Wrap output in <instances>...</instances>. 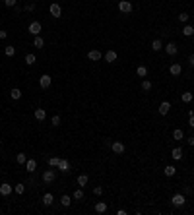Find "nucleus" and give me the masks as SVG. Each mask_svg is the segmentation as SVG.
Returning <instances> with one entry per match:
<instances>
[{"label": "nucleus", "instance_id": "43", "mask_svg": "<svg viewBox=\"0 0 194 215\" xmlns=\"http://www.w3.org/2000/svg\"><path fill=\"white\" fill-rule=\"evenodd\" d=\"M6 37H8V31L2 29V31H0V39H6Z\"/></svg>", "mask_w": 194, "mask_h": 215}, {"label": "nucleus", "instance_id": "39", "mask_svg": "<svg viewBox=\"0 0 194 215\" xmlns=\"http://www.w3.org/2000/svg\"><path fill=\"white\" fill-rule=\"evenodd\" d=\"M16 2H18V0H4V6H8V8H14V6H16Z\"/></svg>", "mask_w": 194, "mask_h": 215}, {"label": "nucleus", "instance_id": "14", "mask_svg": "<svg viewBox=\"0 0 194 215\" xmlns=\"http://www.w3.org/2000/svg\"><path fill=\"white\" fill-rule=\"evenodd\" d=\"M171 157H173L175 161H181L183 159V147H173V151H171Z\"/></svg>", "mask_w": 194, "mask_h": 215}, {"label": "nucleus", "instance_id": "6", "mask_svg": "<svg viewBox=\"0 0 194 215\" xmlns=\"http://www.w3.org/2000/svg\"><path fill=\"white\" fill-rule=\"evenodd\" d=\"M49 12H51V16H53V18H60V16H62V8H60V4H58V2H53V4H51V8H49Z\"/></svg>", "mask_w": 194, "mask_h": 215}, {"label": "nucleus", "instance_id": "13", "mask_svg": "<svg viewBox=\"0 0 194 215\" xmlns=\"http://www.w3.org/2000/svg\"><path fill=\"white\" fill-rule=\"evenodd\" d=\"M169 111H171V103L169 101H163L159 105V114H161V116H165V114H169Z\"/></svg>", "mask_w": 194, "mask_h": 215}, {"label": "nucleus", "instance_id": "25", "mask_svg": "<svg viewBox=\"0 0 194 215\" xmlns=\"http://www.w3.org/2000/svg\"><path fill=\"white\" fill-rule=\"evenodd\" d=\"M173 138H175L177 141H181V140H184V132L181 130V128H175V130H173Z\"/></svg>", "mask_w": 194, "mask_h": 215}, {"label": "nucleus", "instance_id": "16", "mask_svg": "<svg viewBox=\"0 0 194 215\" xmlns=\"http://www.w3.org/2000/svg\"><path fill=\"white\" fill-rule=\"evenodd\" d=\"M33 47L35 48H43V47H45V39H43L41 35H35V37H33Z\"/></svg>", "mask_w": 194, "mask_h": 215}, {"label": "nucleus", "instance_id": "46", "mask_svg": "<svg viewBox=\"0 0 194 215\" xmlns=\"http://www.w3.org/2000/svg\"><path fill=\"white\" fill-rule=\"evenodd\" d=\"M192 111H194V105H192Z\"/></svg>", "mask_w": 194, "mask_h": 215}, {"label": "nucleus", "instance_id": "4", "mask_svg": "<svg viewBox=\"0 0 194 215\" xmlns=\"http://www.w3.org/2000/svg\"><path fill=\"white\" fill-rule=\"evenodd\" d=\"M54 178H56V171H45V173H43V182L45 184H51V182H54Z\"/></svg>", "mask_w": 194, "mask_h": 215}, {"label": "nucleus", "instance_id": "36", "mask_svg": "<svg viewBox=\"0 0 194 215\" xmlns=\"http://www.w3.org/2000/svg\"><path fill=\"white\" fill-rule=\"evenodd\" d=\"M58 163H60V157H51L49 159V167H58Z\"/></svg>", "mask_w": 194, "mask_h": 215}, {"label": "nucleus", "instance_id": "3", "mask_svg": "<svg viewBox=\"0 0 194 215\" xmlns=\"http://www.w3.org/2000/svg\"><path fill=\"white\" fill-rule=\"evenodd\" d=\"M51 83H53V80H51V76H49V74H43V76L39 78L41 89H49V87H51Z\"/></svg>", "mask_w": 194, "mask_h": 215}, {"label": "nucleus", "instance_id": "21", "mask_svg": "<svg viewBox=\"0 0 194 215\" xmlns=\"http://www.w3.org/2000/svg\"><path fill=\"white\" fill-rule=\"evenodd\" d=\"M53 202H54V196L51 194V192L43 194V204H45V205H53Z\"/></svg>", "mask_w": 194, "mask_h": 215}, {"label": "nucleus", "instance_id": "15", "mask_svg": "<svg viewBox=\"0 0 194 215\" xmlns=\"http://www.w3.org/2000/svg\"><path fill=\"white\" fill-rule=\"evenodd\" d=\"M56 169H58L60 173H68V171H70V163H68L66 159H62V157H60V163H58V167H56Z\"/></svg>", "mask_w": 194, "mask_h": 215}, {"label": "nucleus", "instance_id": "35", "mask_svg": "<svg viewBox=\"0 0 194 215\" xmlns=\"http://www.w3.org/2000/svg\"><path fill=\"white\" fill-rule=\"evenodd\" d=\"M152 87H153V85H152V82H149V80H142V89L144 91H149Z\"/></svg>", "mask_w": 194, "mask_h": 215}, {"label": "nucleus", "instance_id": "12", "mask_svg": "<svg viewBox=\"0 0 194 215\" xmlns=\"http://www.w3.org/2000/svg\"><path fill=\"white\" fill-rule=\"evenodd\" d=\"M169 72H171V76H181L183 74V66H181V64H171V66H169Z\"/></svg>", "mask_w": 194, "mask_h": 215}, {"label": "nucleus", "instance_id": "28", "mask_svg": "<svg viewBox=\"0 0 194 215\" xmlns=\"http://www.w3.org/2000/svg\"><path fill=\"white\" fill-rule=\"evenodd\" d=\"M95 211H97V213H105V211H107V204H105V202H97V204H95Z\"/></svg>", "mask_w": 194, "mask_h": 215}, {"label": "nucleus", "instance_id": "27", "mask_svg": "<svg viewBox=\"0 0 194 215\" xmlns=\"http://www.w3.org/2000/svg\"><path fill=\"white\" fill-rule=\"evenodd\" d=\"M14 192H16V194H18V196H21V194H24V192H25V184H21V182H18L16 186H14Z\"/></svg>", "mask_w": 194, "mask_h": 215}, {"label": "nucleus", "instance_id": "8", "mask_svg": "<svg viewBox=\"0 0 194 215\" xmlns=\"http://www.w3.org/2000/svg\"><path fill=\"white\" fill-rule=\"evenodd\" d=\"M171 202H173L175 207H183L184 202H186V200H184V194H175L173 198H171Z\"/></svg>", "mask_w": 194, "mask_h": 215}, {"label": "nucleus", "instance_id": "17", "mask_svg": "<svg viewBox=\"0 0 194 215\" xmlns=\"http://www.w3.org/2000/svg\"><path fill=\"white\" fill-rule=\"evenodd\" d=\"M45 118H47V111H45V109H35V120L43 122Z\"/></svg>", "mask_w": 194, "mask_h": 215}, {"label": "nucleus", "instance_id": "30", "mask_svg": "<svg viewBox=\"0 0 194 215\" xmlns=\"http://www.w3.org/2000/svg\"><path fill=\"white\" fill-rule=\"evenodd\" d=\"M4 54L8 56V58H12L14 54H16V48H14L12 45H8V47H4Z\"/></svg>", "mask_w": 194, "mask_h": 215}, {"label": "nucleus", "instance_id": "40", "mask_svg": "<svg viewBox=\"0 0 194 215\" xmlns=\"http://www.w3.org/2000/svg\"><path fill=\"white\" fill-rule=\"evenodd\" d=\"M93 194H95V196H101L103 194V188H101V186H95V188H93Z\"/></svg>", "mask_w": 194, "mask_h": 215}, {"label": "nucleus", "instance_id": "2", "mask_svg": "<svg viewBox=\"0 0 194 215\" xmlns=\"http://www.w3.org/2000/svg\"><path fill=\"white\" fill-rule=\"evenodd\" d=\"M111 149H113V153H117V155H123L126 151V145L123 141H113L111 143Z\"/></svg>", "mask_w": 194, "mask_h": 215}, {"label": "nucleus", "instance_id": "42", "mask_svg": "<svg viewBox=\"0 0 194 215\" xmlns=\"http://www.w3.org/2000/svg\"><path fill=\"white\" fill-rule=\"evenodd\" d=\"M186 143H188V145H194V136H190V138H186Z\"/></svg>", "mask_w": 194, "mask_h": 215}, {"label": "nucleus", "instance_id": "5", "mask_svg": "<svg viewBox=\"0 0 194 215\" xmlns=\"http://www.w3.org/2000/svg\"><path fill=\"white\" fill-rule=\"evenodd\" d=\"M41 29H43V27H41L39 21H31V23L27 25V31H29L33 37H35V35H39V33H41Z\"/></svg>", "mask_w": 194, "mask_h": 215}, {"label": "nucleus", "instance_id": "32", "mask_svg": "<svg viewBox=\"0 0 194 215\" xmlns=\"http://www.w3.org/2000/svg\"><path fill=\"white\" fill-rule=\"evenodd\" d=\"M25 161H27V155L25 153H18L16 155V163L18 165H25Z\"/></svg>", "mask_w": 194, "mask_h": 215}, {"label": "nucleus", "instance_id": "37", "mask_svg": "<svg viewBox=\"0 0 194 215\" xmlns=\"http://www.w3.org/2000/svg\"><path fill=\"white\" fill-rule=\"evenodd\" d=\"M51 124L53 126H60V116H58V114H54V116L51 118Z\"/></svg>", "mask_w": 194, "mask_h": 215}, {"label": "nucleus", "instance_id": "33", "mask_svg": "<svg viewBox=\"0 0 194 215\" xmlns=\"http://www.w3.org/2000/svg\"><path fill=\"white\" fill-rule=\"evenodd\" d=\"M192 97H194V95H192V93H190V91H184V93H183V95H181V99H183V103H190V101H192Z\"/></svg>", "mask_w": 194, "mask_h": 215}, {"label": "nucleus", "instance_id": "41", "mask_svg": "<svg viewBox=\"0 0 194 215\" xmlns=\"http://www.w3.org/2000/svg\"><path fill=\"white\" fill-rule=\"evenodd\" d=\"M33 10H35V4L33 2H29V4L25 6V12H33Z\"/></svg>", "mask_w": 194, "mask_h": 215}, {"label": "nucleus", "instance_id": "31", "mask_svg": "<svg viewBox=\"0 0 194 215\" xmlns=\"http://www.w3.org/2000/svg\"><path fill=\"white\" fill-rule=\"evenodd\" d=\"M60 204H62L64 207H70V204H72V198H70L68 194H64V196L60 198Z\"/></svg>", "mask_w": 194, "mask_h": 215}, {"label": "nucleus", "instance_id": "7", "mask_svg": "<svg viewBox=\"0 0 194 215\" xmlns=\"http://www.w3.org/2000/svg\"><path fill=\"white\" fill-rule=\"evenodd\" d=\"M12 192H14V186L12 184H8V182H2V184H0V196H10L12 194Z\"/></svg>", "mask_w": 194, "mask_h": 215}, {"label": "nucleus", "instance_id": "26", "mask_svg": "<svg viewBox=\"0 0 194 215\" xmlns=\"http://www.w3.org/2000/svg\"><path fill=\"white\" fill-rule=\"evenodd\" d=\"M183 35H184V37H192V35H194V27L192 25H184L183 27Z\"/></svg>", "mask_w": 194, "mask_h": 215}, {"label": "nucleus", "instance_id": "38", "mask_svg": "<svg viewBox=\"0 0 194 215\" xmlns=\"http://www.w3.org/2000/svg\"><path fill=\"white\" fill-rule=\"evenodd\" d=\"M179 19H181L183 23H186V21H188V14H186V12H181V14H179Z\"/></svg>", "mask_w": 194, "mask_h": 215}, {"label": "nucleus", "instance_id": "45", "mask_svg": "<svg viewBox=\"0 0 194 215\" xmlns=\"http://www.w3.org/2000/svg\"><path fill=\"white\" fill-rule=\"evenodd\" d=\"M188 64H190V66H194V54H190V58H188Z\"/></svg>", "mask_w": 194, "mask_h": 215}, {"label": "nucleus", "instance_id": "22", "mask_svg": "<svg viewBox=\"0 0 194 215\" xmlns=\"http://www.w3.org/2000/svg\"><path fill=\"white\" fill-rule=\"evenodd\" d=\"M10 97L14 99V101L21 99V91H19V87H12V89H10Z\"/></svg>", "mask_w": 194, "mask_h": 215}, {"label": "nucleus", "instance_id": "9", "mask_svg": "<svg viewBox=\"0 0 194 215\" xmlns=\"http://www.w3.org/2000/svg\"><path fill=\"white\" fill-rule=\"evenodd\" d=\"M103 58H105V62H117V58H119V54H117V51H113V48H111V51H107L105 54H103Z\"/></svg>", "mask_w": 194, "mask_h": 215}, {"label": "nucleus", "instance_id": "19", "mask_svg": "<svg viewBox=\"0 0 194 215\" xmlns=\"http://www.w3.org/2000/svg\"><path fill=\"white\" fill-rule=\"evenodd\" d=\"M161 48H163L161 39H153V41H152V51H153V53H159Z\"/></svg>", "mask_w": 194, "mask_h": 215}, {"label": "nucleus", "instance_id": "44", "mask_svg": "<svg viewBox=\"0 0 194 215\" xmlns=\"http://www.w3.org/2000/svg\"><path fill=\"white\" fill-rule=\"evenodd\" d=\"M188 124H190V128H194V116H188Z\"/></svg>", "mask_w": 194, "mask_h": 215}, {"label": "nucleus", "instance_id": "11", "mask_svg": "<svg viewBox=\"0 0 194 215\" xmlns=\"http://www.w3.org/2000/svg\"><path fill=\"white\" fill-rule=\"evenodd\" d=\"M88 58H89L91 62H99V60H101V58H103V54H101V53H99V51H97V48H93V51H89V53H88Z\"/></svg>", "mask_w": 194, "mask_h": 215}, {"label": "nucleus", "instance_id": "18", "mask_svg": "<svg viewBox=\"0 0 194 215\" xmlns=\"http://www.w3.org/2000/svg\"><path fill=\"white\" fill-rule=\"evenodd\" d=\"M25 169H27V173H33V171L37 169V161L35 159H27L25 161Z\"/></svg>", "mask_w": 194, "mask_h": 215}, {"label": "nucleus", "instance_id": "34", "mask_svg": "<svg viewBox=\"0 0 194 215\" xmlns=\"http://www.w3.org/2000/svg\"><path fill=\"white\" fill-rule=\"evenodd\" d=\"M136 74H138L140 78H146L148 76V68L146 66H138V68H136Z\"/></svg>", "mask_w": 194, "mask_h": 215}, {"label": "nucleus", "instance_id": "23", "mask_svg": "<svg viewBox=\"0 0 194 215\" xmlns=\"http://www.w3.org/2000/svg\"><path fill=\"white\" fill-rule=\"evenodd\" d=\"M72 200H76V202H80V200H84V188L80 186V188H78L74 194H72Z\"/></svg>", "mask_w": 194, "mask_h": 215}, {"label": "nucleus", "instance_id": "10", "mask_svg": "<svg viewBox=\"0 0 194 215\" xmlns=\"http://www.w3.org/2000/svg\"><path fill=\"white\" fill-rule=\"evenodd\" d=\"M163 48H165V53H167L169 56H175V54L179 53V47L175 45V43H167V45H165Z\"/></svg>", "mask_w": 194, "mask_h": 215}, {"label": "nucleus", "instance_id": "20", "mask_svg": "<svg viewBox=\"0 0 194 215\" xmlns=\"http://www.w3.org/2000/svg\"><path fill=\"white\" fill-rule=\"evenodd\" d=\"M163 173H165V176H175V175H177L175 165H167V167L163 169Z\"/></svg>", "mask_w": 194, "mask_h": 215}, {"label": "nucleus", "instance_id": "29", "mask_svg": "<svg viewBox=\"0 0 194 215\" xmlns=\"http://www.w3.org/2000/svg\"><path fill=\"white\" fill-rule=\"evenodd\" d=\"M88 180H89L88 175H80V176H78V186H82V188H84V186L88 184Z\"/></svg>", "mask_w": 194, "mask_h": 215}, {"label": "nucleus", "instance_id": "24", "mask_svg": "<svg viewBox=\"0 0 194 215\" xmlns=\"http://www.w3.org/2000/svg\"><path fill=\"white\" fill-rule=\"evenodd\" d=\"M35 62H37L35 54H33V53H27V54H25V64H27V66H33Z\"/></svg>", "mask_w": 194, "mask_h": 215}, {"label": "nucleus", "instance_id": "1", "mask_svg": "<svg viewBox=\"0 0 194 215\" xmlns=\"http://www.w3.org/2000/svg\"><path fill=\"white\" fill-rule=\"evenodd\" d=\"M132 8H134V6H132L130 0H119V10L123 12V14H130Z\"/></svg>", "mask_w": 194, "mask_h": 215}]
</instances>
